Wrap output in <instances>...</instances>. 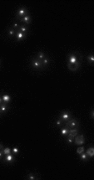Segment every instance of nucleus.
<instances>
[{
    "label": "nucleus",
    "instance_id": "nucleus-1",
    "mask_svg": "<svg viewBox=\"0 0 94 180\" xmlns=\"http://www.w3.org/2000/svg\"><path fill=\"white\" fill-rule=\"evenodd\" d=\"M67 61L68 64H79L82 63V55L77 51L71 52L67 56Z\"/></svg>",
    "mask_w": 94,
    "mask_h": 180
},
{
    "label": "nucleus",
    "instance_id": "nucleus-2",
    "mask_svg": "<svg viewBox=\"0 0 94 180\" xmlns=\"http://www.w3.org/2000/svg\"><path fill=\"white\" fill-rule=\"evenodd\" d=\"M30 65L32 66L33 69H34L36 70H41L44 69V67L43 65V63H42V61L37 59L35 56H34V57H33L31 59V61H30Z\"/></svg>",
    "mask_w": 94,
    "mask_h": 180
},
{
    "label": "nucleus",
    "instance_id": "nucleus-3",
    "mask_svg": "<svg viewBox=\"0 0 94 180\" xmlns=\"http://www.w3.org/2000/svg\"><path fill=\"white\" fill-rule=\"evenodd\" d=\"M27 14H28V9L26 8V7H24V6H21L20 8H18V9L17 10L16 17H15V18L18 19V20H20L21 18L22 17H24Z\"/></svg>",
    "mask_w": 94,
    "mask_h": 180
},
{
    "label": "nucleus",
    "instance_id": "nucleus-4",
    "mask_svg": "<svg viewBox=\"0 0 94 180\" xmlns=\"http://www.w3.org/2000/svg\"><path fill=\"white\" fill-rule=\"evenodd\" d=\"M59 118L62 120V121L63 122V123L67 122L69 121V120H71L73 118V116H72V113L69 111H62L61 113H60L59 115Z\"/></svg>",
    "mask_w": 94,
    "mask_h": 180
},
{
    "label": "nucleus",
    "instance_id": "nucleus-5",
    "mask_svg": "<svg viewBox=\"0 0 94 180\" xmlns=\"http://www.w3.org/2000/svg\"><path fill=\"white\" fill-rule=\"evenodd\" d=\"M64 125H65V126H67V128H69V129L78 128V126H79V122H78L77 120L72 118L71 120H69L67 122H66Z\"/></svg>",
    "mask_w": 94,
    "mask_h": 180
},
{
    "label": "nucleus",
    "instance_id": "nucleus-6",
    "mask_svg": "<svg viewBox=\"0 0 94 180\" xmlns=\"http://www.w3.org/2000/svg\"><path fill=\"white\" fill-rule=\"evenodd\" d=\"M76 145H82L85 142V138L83 135H77L76 137H74V142Z\"/></svg>",
    "mask_w": 94,
    "mask_h": 180
},
{
    "label": "nucleus",
    "instance_id": "nucleus-7",
    "mask_svg": "<svg viewBox=\"0 0 94 180\" xmlns=\"http://www.w3.org/2000/svg\"><path fill=\"white\" fill-rule=\"evenodd\" d=\"M19 21L22 22V24L28 25V24H31V22H32V17L29 14H27L24 17H22Z\"/></svg>",
    "mask_w": 94,
    "mask_h": 180
},
{
    "label": "nucleus",
    "instance_id": "nucleus-8",
    "mask_svg": "<svg viewBox=\"0 0 94 180\" xmlns=\"http://www.w3.org/2000/svg\"><path fill=\"white\" fill-rule=\"evenodd\" d=\"M14 159H15L14 155L13 154V153H10V154L5 155L4 157H3V161L6 163H12L14 161Z\"/></svg>",
    "mask_w": 94,
    "mask_h": 180
},
{
    "label": "nucleus",
    "instance_id": "nucleus-9",
    "mask_svg": "<svg viewBox=\"0 0 94 180\" xmlns=\"http://www.w3.org/2000/svg\"><path fill=\"white\" fill-rule=\"evenodd\" d=\"M27 35H28V34H24V33L20 32V31H17L16 35H15V39H16L17 41H22L24 39H26Z\"/></svg>",
    "mask_w": 94,
    "mask_h": 180
},
{
    "label": "nucleus",
    "instance_id": "nucleus-10",
    "mask_svg": "<svg viewBox=\"0 0 94 180\" xmlns=\"http://www.w3.org/2000/svg\"><path fill=\"white\" fill-rule=\"evenodd\" d=\"M81 65L79 64H68L67 63V68H68L71 71H77L80 68Z\"/></svg>",
    "mask_w": 94,
    "mask_h": 180
},
{
    "label": "nucleus",
    "instance_id": "nucleus-11",
    "mask_svg": "<svg viewBox=\"0 0 94 180\" xmlns=\"http://www.w3.org/2000/svg\"><path fill=\"white\" fill-rule=\"evenodd\" d=\"M2 98H3V103L7 104V105H9L11 102V101H12V97H11V96L9 94H3Z\"/></svg>",
    "mask_w": 94,
    "mask_h": 180
},
{
    "label": "nucleus",
    "instance_id": "nucleus-12",
    "mask_svg": "<svg viewBox=\"0 0 94 180\" xmlns=\"http://www.w3.org/2000/svg\"><path fill=\"white\" fill-rule=\"evenodd\" d=\"M7 35H9V37H12V38L14 37L15 38V35H16L17 31L12 28V26H9V27L7 28Z\"/></svg>",
    "mask_w": 94,
    "mask_h": 180
},
{
    "label": "nucleus",
    "instance_id": "nucleus-13",
    "mask_svg": "<svg viewBox=\"0 0 94 180\" xmlns=\"http://www.w3.org/2000/svg\"><path fill=\"white\" fill-rule=\"evenodd\" d=\"M77 134H78V128H73V129H69L67 136L71 137H75Z\"/></svg>",
    "mask_w": 94,
    "mask_h": 180
},
{
    "label": "nucleus",
    "instance_id": "nucleus-14",
    "mask_svg": "<svg viewBox=\"0 0 94 180\" xmlns=\"http://www.w3.org/2000/svg\"><path fill=\"white\" fill-rule=\"evenodd\" d=\"M7 110H9V106H7V104L3 103L0 105V113H1V115L6 113Z\"/></svg>",
    "mask_w": 94,
    "mask_h": 180
},
{
    "label": "nucleus",
    "instance_id": "nucleus-15",
    "mask_svg": "<svg viewBox=\"0 0 94 180\" xmlns=\"http://www.w3.org/2000/svg\"><path fill=\"white\" fill-rule=\"evenodd\" d=\"M35 57H36L37 59H40V61H43V59H45V58L47 57V55H46V54H45L43 51H38V52H37V53L36 54Z\"/></svg>",
    "mask_w": 94,
    "mask_h": 180
},
{
    "label": "nucleus",
    "instance_id": "nucleus-16",
    "mask_svg": "<svg viewBox=\"0 0 94 180\" xmlns=\"http://www.w3.org/2000/svg\"><path fill=\"white\" fill-rule=\"evenodd\" d=\"M85 152H86V154L88 155V158H91V157H92L94 156V148L92 147H90L88 149V151Z\"/></svg>",
    "mask_w": 94,
    "mask_h": 180
},
{
    "label": "nucleus",
    "instance_id": "nucleus-17",
    "mask_svg": "<svg viewBox=\"0 0 94 180\" xmlns=\"http://www.w3.org/2000/svg\"><path fill=\"white\" fill-rule=\"evenodd\" d=\"M68 131H69V128H67V126H63L61 128L60 133H61V135L62 137H67V134H68Z\"/></svg>",
    "mask_w": 94,
    "mask_h": 180
},
{
    "label": "nucleus",
    "instance_id": "nucleus-18",
    "mask_svg": "<svg viewBox=\"0 0 94 180\" xmlns=\"http://www.w3.org/2000/svg\"><path fill=\"white\" fill-rule=\"evenodd\" d=\"M18 31L22 32V33H24V34H28V25H25V24H20L19 29H18Z\"/></svg>",
    "mask_w": 94,
    "mask_h": 180
},
{
    "label": "nucleus",
    "instance_id": "nucleus-19",
    "mask_svg": "<svg viewBox=\"0 0 94 180\" xmlns=\"http://www.w3.org/2000/svg\"><path fill=\"white\" fill-rule=\"evenodd\" d=\"M26 178L28 179V180H35V179H39L40 178H38L36 174H34L33 172H30V174H28L27 175V177H26Z\"/></svg>",
    "mask_w": 94,
    "mask_h": 180
},
{
    "label": "nucleus",
    "instance_id": "nucleus-20",
    "mask_svg": "<svg viewBox=\"0 0 94 180\" xmlns=\"http://www.w3.org/2000/svg\"><path fill=\"white\" fill-rule=\"evenodd\" d=\"M87 59L88 63L90 64V65H93V63H94V55L93 54H90L89 55H88Z\"/></svg>",
    "mask_w": 94,
    "mask_h": 180
},
{
    "label": "nucleus",
    "instance_id": "nucleus-21",
    "mask_svg": "<svg viewBox=\"0 0 94 180\" xmlns=\"http://www.w3.org/2000/svg\"><path fill=\"white\" fill-rule=\"evenodd\" d=\"M42 63H43V65L44 68H45V67L48 66V65L50 64V59H49V58L46 57L45 59H43V61H42Z\"/></svg>",
    "mask_w": 94,
    "mask_h": 180
},
{
    "label": "nucleus",
    "instance_id": "nucleus-22",
    "mask_svg": "<svg viewBox=\"0 0 94 180\" xmlns=\"http://www.w3.org/2000/svg\"><path fill=\"white\" fill-rule=\"evenodd\" d=\"M63 125H64V123H63V122H62L60 118H58L57 120H56V122H55V126H56L61 127V126H62Z\"/></svg>",
    "mask_w": 94,
    "mask_h": 180
},
{
    "label": "nucleus",
    "instance_id": "nucleus-23",
    "mask_svg": "<svg viewBox=\"0 0 94 180\" xmlns=\"http://www.w3.org/2000/svg\"><path fill=\"white\" fill-rule=\"evenodd\" d=\"M79 156H80V160L83 161V162H86V161H88V157L87 154H86L85 152H82V154H80Z\"/></svg>",
    "mask_w": 94,
    "mask_h": 180
},
{
    "label": "nucleus",
    "instance_id": "nucleus-24",
    "mask_svg": "<svg viewBox=\"0 0 94 180\" xmlns=\"http://www.w3.org/2000/svg\"><path fill=\"white\" fill-rule=\"evenodd\" d=\"M3 154H4V156L10 154V153H12V149L10 148H4L3 149Z\"/></svg>",
    "mask_w": 94,
    "mask_h": 180
},
{
    "label": "nucleus",
    "instance_id": "nucleus-25",
    "mask_svg": "<svg viewBox=\"0 0 94 180\" xmlns=\"http://www.w3.org/2000/svg\"><path fill=\"white\" fill-rule=\"evenodd\" d=\"M12 28L13 29H15V30L16 31H18V29H19V27H20V24H18V23H17V22H15V23H13L12 25Z\"/></svg>",
    "mask_w": 94,
    "mask_h": 180
},
{
    "label": "nucleus",
    "instance_id": "nucleus-26",
    "mask_svg": "<svg viewBox=\"0 0 94 180\" xmlns=\"http://www.w3.org/2000/svg\"><path fill=\"white\" fill-rule=\"evenodd\" d=\"M12 153L15 156V155H17L19 153V148H18V147H13L12 148Z\"/></svg>",
    "mask_w": 94,
    "mask_h": 180
},
{
    "label": "nucleus",
    "instance_id": "nucleus-27",
    "mask_svg": "<svg viewBox=\"0 0 94 180\" xmlns=\"http://www.w3.org/2000/svg\"><path fill=\"white\" fill-rule=\"evenodd\" d=\"M67 139H66V142H67V144H73V142H74V137H68L67 136Z\"/></svg>",
    "mask_w": 94,
    "mask_h": 180
},
{
    "label": "nucleus",
    "instance_id": "nucleus-28",
    "mask_svg": "<svg viewBox=\"0 0 94 180\" xmlns=\"http://www.w3.org/2000/svg\"><path fill=\"white\" fill-rule=\"evenodd\" d=\"M85 152V148L84 147H79L77 149V154H82V152Z\"/></svg>",
    "mask_w": 94,
    "mask_h": 180
},
{
    "label": "nucleus",
    "instance_id": "nucleus-29",
    "mask_svg": "<svg viewBox=\"0 0 94 180\" xmlns=\"http://www.w3.org/2000/svg\"><path fill=\"white\" fill-rule=\"evenodd\" d=\"M90 117H91L92 120L94 119V109H93V108L91 110V112H90Z\"/></svg>",
    "mask_w": 94,
    "mask_h": 180
},
{
    "label": "nucleus",
    "instance_id": "nucleus-30",
    "mask_svg": "<svg viewBox=\"0 0 94 180\" xmlns=\"http://www.w3.org/2000/svg\"><path fill=\"white\" fill-rule=\"evenodd\" d=\"M3 157H4V154H3V151H0V160H3Z\"/></svg>",
    "mask_w": 94,
    "mask_h": 180
},
{
    "label": "nucleus",
    "instance_id": "nucleus-31",
    "mask_svg": "<svg viewBox=\"0 0 94 180\" xmlns=\"http://www.w3.org/2000/svg\"><path fill=\"white\" fill-rule=\"evenodd\" d=\"M3 148H4V147H3V144L2 143V142H0V151H3Z\"/></svg>",
    "mask_w": 94,
    "mask_h": 180
},
{
    "label": "nucleus",
    "instance_id": "nucleus-32",
    "mask_svg": "<svg viewBox=\"0 0 94 180\" xmlns=\"http://www.w3.org/2000/svg\"><path fill=\"white\" fill-rule=\"evenodd\" d=\"M3 98H2V95L0 94V105L1 104H3Z\"/></svg>",
    "mask_w": 94,
    "mask_h": 180
},
{
    "label": "nucleus",
    "instance_id": "nucleus-33",
    "mask_svg": "<svg viewBox=\"0 0 94 180\" xmlns=\"http://www.w3.org/2000/svg\"><path fill=\"white\" fill-rule=\"evenodd\" d=\"M0 66H1V61H0Z\"/></svg>",
    "mask_w": 94,
    "mask_h": 180
},
{
    "label": "nucleus",
    "instance_id": "nucleus-34",
    "mask_svg": "<svg viewBox=\"0 0 94 180\" xmlns=\"http://www.w3.org/2000/svg\"><path fill=\"white\" fill-rule=\"evenodd\" d=\"M0 117H1V113H0Z\"/></svg>",
    "mask_w": 94,
    "mask_h": 180
}]
</instances>
